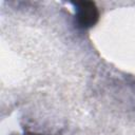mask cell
I'll return each mask as SVG.
<instances>
[{
    "mask_svg": "<svg viewBox=\"0 0 135 135\" xmlns=\"http://www.w3.org/2000/svg\"><path fill=\"white\" fill-rule=\"evenodd\" d=\"M76 7V22L81 28H89L96 24L99 12L96 4L92 1H79L74 3Z\"/></svg>",
    "mask_w": 135,
    "mask_h": 135,
    "instance_id": "1",
    "label": "cell"
},
{
    "mask_svg": "<svg viewBox=\"0 0 135 135\" xmlns=\"http://www.w3.org/2000/svg\"><path fill=\"white\" fill-rule=\"evenodd\" d=\"M25 135H41V134H33L32 133V134H25Z\"/></svg>",
    "mask_w": 135,
    "mask_h": 135,
    "instance_id": "2",
    "label": "cell"
}]
</instances>
